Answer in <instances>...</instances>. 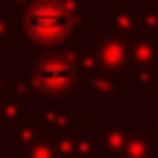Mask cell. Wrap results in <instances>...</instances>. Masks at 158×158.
Listing matches in <instances>:
<instances>
[{"instance_id": "obj_1", "label": "cell", "mask_w": 158, "mask_h": 158, "mask_svg": "<svg viewBox=\"0 0 158 158\" xmlns=\"http://www.w3.org/2000/svg\"><path fill=\"white\" fill-rule=\"evenodd\" d=\"M62 25H65V19H62V10L56 3H40L37 10H31V28L37 34L53 37V34L62 31Z\"/></svg>"}]
</instances>
